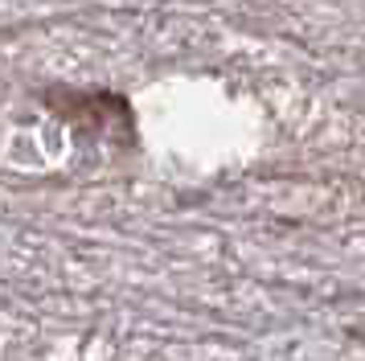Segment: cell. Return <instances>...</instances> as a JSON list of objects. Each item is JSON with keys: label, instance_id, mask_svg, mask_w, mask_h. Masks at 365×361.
<instances>
[{"label": "cell", "instance_id": "1", "mask_svg": "<svg viewBox=\"0 0 365 361\" xmlns=\"http://www.w3.org/2000/svg\"><path fill=\"white\" fill-rule=\"evenodd\" d=\"M41 107L58 115L74 136H83L91 144H107L115 152H132L140 144V123L135 107L128 95L107 91V86H46L37 91Z\"/></svg>", "mask_w": 365, "mask_h": 361}]
</instances>
